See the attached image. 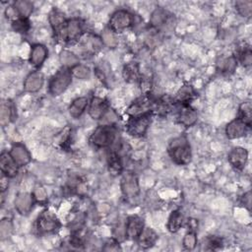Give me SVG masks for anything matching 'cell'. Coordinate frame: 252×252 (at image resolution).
<instances>
[{
	"label": "cell",
	"mask_w": 252,
	"mask_h": 252,
	"mask_svg": "<svg viewBox=\"0 0 252 252\" xmlns=\"http://www.w3.org/2000/svg\"><path fill=\"white\" fill-rule=\"evenodd\" d=\"M178 111L176 115L177 122L185 127L189 128L196 124L198 121V112L191 105H178Z\"/></svg>",
	"instance_id": "obj_16"
},
{
	"label": "cell",
	"mask_w": 252,
	"mask_h": 252,
	"mask_svg": "<svg viewBox=\"0 0 252 252\" xmlns=\"http://www.w3.org/2000/svg\"><path fill=\"white\" fill-rule=\"evenodd\" d=\"M154 100L155 98H153L151 94H142L131 102L126 109V113L129 117H134L148 112H153Z\"/></svg>",
	"instance_id": "obj_10"
},
{
	"label": "cell",
	"mask_w": 252,
	"mask_h": 252,
	"mask_svg": "<svg viewBox=\"0 0 252 252\" xmlns=\"http://www.w3.org/2000/svg\"><path fill=\"white\" fill-rule=\"evenodd\" d=\"M123 78L126 82L128 83H134V82H139L141 78V73H140V68L137 62H129L127 63L122 71Z\"/></svg>",
	"instance_id": "obj_30"
},
{
	"label": "cell",
	"mask_w": 252,
	"mask_h": 252,
	"mask_svg": "<svg viewBox=\"0 0 252 252\" xmlns=\"http://www.w3.org/2000/svg\"><path fill=\"white\" fill-rule=\"evenodd\" d=\"M120 189L124 198L127 200L135 199L140 194L139 178L134 171L124 170L121 173Z\"/></svg>",
	"instance_id": "obj_8"
},
{
	"label": "cell",
	"mask_w": 252,
	"mask_h": 252,
	"mask_svg": "<svg viewBox=\"0 0 252 252\" xmlns=\"http://www.w3.org/2000/svg\"><path fill=\"white\" fill-rule=\"evenodd\" d=\"M36 201L34 199V196L32 193L29 192H21L19 193L15 198V209L21 216H28L32 210L33 209V206L35 205Z\"/></svg>",
	"instance_id": "obj_14"
},
{
	"label": "cell",
	"mask_w": 252,
	"mask_h": 252,
	"mask_svg": "<svg viewBox=\"0 0 252 252\" xmlns=\"http://www.w3.org/2000/svg\"><path fill=\"white\" fill-rule=\"evenodd\" d=\"M182 245L186 250H194L197 246V230L188 229L182 239Z\"/></svg>",
	"instance_id": "obj_38"
},
{
	"label": "cell",
	"mask_w": 252,
	"mask_h": 252,
	"mask_svg": "<svg viewBox=\"0 0 252 252\" xmlns=\"http://www.w3.org/2000/svg\"><path fill=\"white\" fill-rule=\"evenodd\" d=\"M183 222H184V217L181 211L178 209L173 210L167 219L166 228L169 232L175 233L182 227Z\"/></svg>",
	"instance_id": "obj_29"
},
{
	"label": "cell",
	"mask_w": 252,
	"mask_h": 252,
	"mask_svg": "<svg viewBox=\"0 0 252 252\" xmlns=\"http://www.w3.org/2000/svg\"><path fill=\"white\" fill-rule=\"evenodd\" d=\"M19 18L29 19L33 11V3L29 0H17L12 4Z\"/></svg>",
	"instance_id": "obj_32"
},
{
	"label": "cell",
	"mask_w": 252,
	"mask_h": 252,
	"mask_svg": "<svg viewBox=\"0 0 252 252\" xmlns=\"http://www.w3.org/2000/svg\"><path fill=\"white\" fill-rule=\"evenodd\" d=\"M44 84V76L43 74L38 71H32L31 72L26 78L23 83V89L26 93H37L41 88L43 87Z\"/></svg>",
	"instance_id": "obj_18"
},
{
	"label": "cell",
	"mask_w": 252,
	"mask_h": 252,
	"mask_svg": "<svg viewBox=\"0 0 252 252\" xmlns=\"http://www.w3.org/2000/svg\"><path fill=\"white\" fill-rule=\"evenodd\" d=\"M237 60L234 55L222 56L217 61V71L224 76H229L234 73L237 68Z\"/></svg>",
	"instance_id": "obj_26"
},
{
	"label": "cell",
	"mask_w": 252,
	"mask_h": 252,
	"mask_svg": "<svg viewBox=\"0 0 252 252\" xmlns=\"http://www.w3.org/2000/svg\"><path fill=\"white\" fill-rule=\"evenodd\" d=\"M102 249L105 251H118L121 250V247L119 241H117L115 238H112L104 244V247Z\"/></svg>",
	"instance_id": "obj_44"
},
{
	"label": "cell",
	"mask_w": 252,
	"mask_h": 252,
	"mask_svg": "<svg viewBox=\"0 0 252 252\" xmlns=\"http://www.w3.org/2000/svg\"><path fill=\"white\" fill-rule=\"evenodd\" d=\"M234 57L236 58L237 63H240L245 68H249L252 64V50L250 45L244 44L239 47Z\"/></svg>",
	"instance_id": "obj_31"
},
{
	"label": "cell",
	"mask_w": 252,
	"mask_h": 252,
	"mask_svg": "<svg viewBox=\"0 0 252 252\" xmlns=\"http://www.w3.org/2000/svg\"><path fill=\"white\" fill-rule=\"evenodd\" d=\"M158 239V233L153 228L145 226L136 241L138 242V245L141 248L149 249L155 246Z\"/></svg>",
	"instance_id": "obj_27"
},
{
	"label": "cell",
	"mask_w": 252,
	"mask_h": 252,
	"mask_svg": "<svg viewBox=\"0 0 252 252\" xmlns=\"http://www.w3.org/2000/svg\"><path fill=\"white\" fill-rule=\"evenodd\" d=\"M9 177L6 176L5 174L1 173V178H0V188H1V192L2 194L8 189L9 186Z\"/></svg>",
	"instance_id": "obj_46"
},
{
	"label": "cell",
	"mask_w": 252,
	"mask_h": 252,
	"mask_svg": "<svg viewBox=\"0 0 252 252\" xmlns=\"http://www.w3.org/2000/svg\"><path fill=\"white\" fill-rule=\"evenodd\" d=\"M14 230L13 221L9 218H4L0 221V239L5 240L11 236Z\"/></svg>",
	"instance_id": "obj_39"
},
{
	"label": "cell",
	"mask_w": 252,
	"mask_h": 252,
	"mask_svg": "<svg viewBox=\"0 0 252 252\" xmlns=\"http://www.w3.org/2000/svg\"><path fill=\"white\" fill-rule=\"evenodd\" d=\"M109 109V102L106 98L100 96H93L89 102L87 110L92 119L100 120L105 116Z\"/></svg>",
	"instance_id": "obj_11"
},
{
	"label": "cell",
	"mask_w": 252,
	"mask_h": 252,
	"mask_svg": "<svg viewBox=\"0 0 252 252\" xmlns=\"http://www.w3.org/2000/svg\"><path fill=\"white\" fill-rule=\"evenodd\" d=\"M63 135H60L59 139V145L62 149H67L70 146V140H71V130L70 128H66L63 130Z\"/></svg>",
	"instance_id": "obj_42"
},
{
	"label": "cell",
	"mask_w": 252,
	"mask_h": 252,
	"mask_svg": "<svg viewBox=\"0 0 252 252\" xmlns=\"http://www.w3.org/2000/svg\"><path fill=\"white\" fill-rule=\"evenodd\" d=\"M153 117V112H148L139 116L129 117L125 125L126 132L134 138H141L145 136L152 124Z\"/></svg>",
	"instance_id": "obj_4"
},
{
	"label": "cell",
	"mask_w": 252,
	"mask_h": 252,
	"mask_svg": "<svg viewBox=\"0 0 252 252\" xmlns=\"http://www.w3.org/2000/svg\"><path fill=\"white\" fill-rule=\"evenodd\" d=\"M251 127H249L247 124H245L242 120L235 117L233 120L228 122L225 126L224 133L226 138L233 140L245 137L250 130Z\"/></svg>",
	"instance_id": "obj_15"
},
{
	"label": "cell",
	"mask_w": 252,
	"mask_h": 252,
	"mask_svg": "<svg viewBox=\"0 0 252 252\" xmlns=\"http://www.w3.org/2000/svg\"><path fill=\"white\" fill-rule=\"evenodd\" d=\"M125 238L130 240H137L145 227L143 218L137 215L129 216L125 220Z\"/></svg>",
	"instance_id": "obj_12"
},
{
	"label": "cell",
	"mask_w": 252,
	"mask_h": 252,
	"mask_svg": "<svg viewBox=\"0 0 252 252\" xmlns=\"http://www.w3.org/2000/svg\"><path fill=\"white\" fill-rule=\"evenodd\" d=\"M150 26L157 32H165L173 28L172 15L161 7H157L151 14Z\"/></svg>",
	"instance_id": "obj_9"
},
{
	"label": "cell",
	"mask_w": 252,
	"mask_h": 252,
	"mask_svg": "<svg viewBox=\"0 0 252 252\" xmlns=\"http://www.w3.org/2000/svg\"><path fill=\"white\" fill-rule=\"evenodd\" d=\"M11 26L14 32L21 34H27L32 27L30 19L27 18H18L12 22Z\"/></svg>",
	"instance_id": "obj_36"
},
{
	"label": "cell",
	"mask_w": 252,
	"mask_h": 252,
	"mask_svg": "<svg viewBox=\"0 0 252 252\" xmlns=\"http://www.w3.org/2000/svg\"><path fill=\"white\" fill-rule=\"evenodd\" d=\"M17 117L16 106L11 99H3L0 105V124L4 127Z\"/></svg>",
	"instance_id": "obj_25"
},
{
	"label": "cell",
	"mask_w": 252,
	"mask_h": 252,
	"mask_svg": "<svg viewBox=\"0 0 252 252\" xmlns=\"http://www.w3.org/2000/svg\"><path fill=\"white\" fill-rule=\"evenodd\" d=\"M73 75L67 67L59 68L56 73L50 78L48 83V92L52 96L61 95L71 85Z\"/></svg>",
	"instance_id": "obj_3"
},
{
	"label": "cell",
	"mask_w": 252,
	"mask_h": 252,
	"mask_svg": "<svg viewBox=\"0 0 252 252\" xmlns=\"http://www.w3.org/2000/svg\"><path fill=\"white\" fill-rule=\"evenodd\" d=\"M227 160L235 170L242 171L248 161V151L242 147H234L229 151Z\"/></svg>",
	"instance_id": "obj_13"
},
{
	"label": "cell",
	"mask_w": 252,
	"mask_h": 252,
	"mask_svg": "<svg viewBox=\"0 0 252 252\" xmlns=\"http://www.w3.org/2000/svg\"><path fill=\"white\" fill-rule=\"evenodd\" d=\"M167 154L177 165H187L192 160V150L188 138L179 135L172 138L167 145Z\"/></svg>",
	"instance_id": "obj_1"
},
{
	"label": "cell",
	"mask_w": 252,
	"mask_h": 252,
	"mask_svg": "<svg viewBox=\"0 0 252 252\" xmlns=\"http://www.w3.org/2000/svg\"><path fill=\"white\" fill-rule=\"evenodd\" d=\"M71 73L73 75V77L80 79V80H89L91 78L92 75V71L91 69L84 64H77L76 66H74L73 68L70 69Z\"/></svg>",
	"instance_id": "obj_37"
},
{
	"label": "cell",
	"mask_w": 252,
	"mask_h": 252,
	"mask_svg": "<svg viewBox=\"0 0 252 252\" xmlns=\"http://www.w3.org/2000/svg\"><path fill=\"white\" fill-rule=\"evenodd\" d=\"M134 23L135 18L131 12L126 9H118L111 14L107 28L117 34L130 29Z\"/></svg>",
	"instance_id": "obj_5"
},
{
	"label": "cell",
	"mask_w": 252,
	"mask_h": 252,
	"mask_svg": "<svg viewBox=\"0 0 252 252\" xmlns=\"http://www.w3.org/2000/svg\"><path fill=\"white\" fill-rule=\"evenodd\" d=\"M9 153L20 167L28 165L32 160V155L23 143L13 144Z\"/></svg>",
	"instance_id": "obj_17"
},
{
	"label": "cell",
	"mask_w": 252,
	"mask_h": 252,
	"mask_svg": "<svg viewBox=\"0 0 252 252\" xmlns=\"http://www.w3.org/2000/svg\"><path fill=\"white\" fill-rule=\"evenodd\" d=\"M204 245H206V250H220L223 245V239L220 236L210 235L204 240Z\"/></svg>",
	"instance_id": "obj_41"
},
{
	"label": "cell",
	"mask_w": 252,
	"mask_h": 252,
	"mask_svg": "<svg viewBox=\"0 0 252 252\" xmlns=\"http://www.w3.org/2000/svg\"><path fill=\"white\" fill-rule=\"evenodd\" d=\"M0 168L1 173L5 174L9 178H14L19 173L20 166L13 159L9 152L3 151L0 155Z\"/></svg>",
	"instance_id": "obj_20"
},
{
	"label": "cell",
	"mask_w": 252,
	"mask_h": 252,
	"mask_svg": "<svg viewBox=\"0 0 252 252\" xmlns=\"http://www.w3.org/2000/svg\"><path fill=\"white\" fill-rule=\"evenodd\" d=\"M61 226L56 215L49 210L42 211L35 221V229L38 234H50L56 232Z\"/></svg>",
	"instance_id": "obj_7"
},
{
	"label": "cell",
	"mask_w": 252,
	"mask_h": 252,
	"mask_svg": "<svg viewBox=\"0 0 252 252\" xmlns=\"http://www.w3.org/2000/svg\"><path fill=\"white\" fill-rule=\"evenodd\" d=\"M67 20L68 19H66L64 13L61 12L60 10H58L57 8H53L49 12L48 22L53 31L55 38H57L59 36V34L61 33V32L63 31V29L67 23Z\"/></svg>",
	"instance_id": "obj_21"
},
{
	"label": "cell",
	"mask_w": 252,
	"mask_h": 252,
	"mask_svg": "<svg viewBox=\"0 0 252 252\" xmlns=\"http://www.w3.org/2000/svg\"><path fill=\"white\" fill-rule=\"evenodd\" d=\"M59 60L63 67H67L69 69L73 68L77 64H79V57L70 50H62L59 55Z\"/></svg>",
	"instance_id": "obj_34"
},
{
	"label": "cell",
	"mask_w": 252,
	"mask_h": 252,
	"mask_svg": "<svg viewBox=\"0 0 252 252\" xmlns=\"http://www.w3.org/2000/svg\"><path fill=\"white\" fill-rule=\"evenodd\" d=\"M34 199L36 201V203H44L47 200V194L46 191L43 187L38 186L35 188V190L32 192Z\"/></svg>",
	"instance_id": "obj_43"
},
{
	"label": "cell",
	"mask_w": 252,
	"mask_h": 252,
	"mask_svg": "<svg viewBox=\"0 0 252 252\" xmlns=\"http://www.w3.org/2000/svg\"><path fill=\"white\" fill-rule=\"evenodd\" d=\"M84 33H85V23L79 18H72L67 20V23L63 31L61 32V33L56 39L62 42L73 43L81 39Z\"/></svg>",
	"instance_id": "obj_6"
},
{
	"label": "cell",
	"mask_w": 252,
	"mask_h": 252,
	"mask_svg": "<svg viewBox=\"0 0 252 252\" xmlns=\"http://www.w3.org/2000/svg\"><path fill=\"white\" fill-rule=\"evenodd\" d=\"M234 7L238 15L243 18L249 19L252 15V1L251 0H238L235 1Z\"/></svg>",
	"instance_id": "obj_35"
},
{
	"label": "cell",
	"mask_w": 252,
	"mask_h": 252,
	"mask_svg": "<svg viewBox=\"0 0 252 252\" xmlns=\"http://www.w3.org/2000/svg\"><path fill=\"white\" fill-rule=\"evenodd\" d=\"M106 160H107V168L110 174L113 176L121 175V173L124 171L123 157L115 149L109 150Z\"/></svg>",
	"instance_id": "obj_23"
},
{
	"label": "cell",
	"mask_w": 252,
	"mask_h": 252,
	"mask_svg": "<svg viewBox=\"0 0 252 252\" xmlns=\"http://www.w3.org/2000/svg\"><path fill=\"white\" fill-rule=\"evenodd\" d=\"M237 118L242 120L249 127L252 125V104L249 100L242 102L238 107Z\"/></svg>",
	"instance_id": "obj_33"
},
{
	"label": "cell",
	"mask_w": 252,
	"mask_h": 252,
	"mask_svg": "<svg viewBox=\"0 0 252 252\" xmlns=\"http://www.w3.org/2000/svg\"><path fill=\"white\" fill-rule=\"evenodd\" d=\"M117 127L115 124L104 123L97 126L90 136V143L96 149L110 148L117 139Z\"/></svg>",
	"instance_id": "obj_2"
},
{
	"label": "cell",
	"mask_w": 252,
	"mask_h": 252,
	"mask_svg": "<svg viewBox=\"0 0 252 252\" xmlns=\"http://www.w3.org/2000/svg\"><path fill=\"white\" fill-rule=\"evenodd\" d=\"M197 97V93L192 85L185 84L176 92L173 100L176 105H191V102Z\"/></svg>",
	"instance_id": "obj_19"
},
{
	"label": "cell",
	"mask_w": 252,
	"mask_h": 252,
	"mask_svg": "<svg viewBox=\"0 0 252 252\" xmlns=\"http://www.w3.org/2000/svg\"><path fill=\"white\" fill-rule=\"evenodd\" d=\"M89 102L90 100L87 96L76 97L74 100H72V102L68 107L70 116L73 117L74 119L80 118L83 115V113L86 111V109H88Z\"/></svg>",
	"instance_id": "obj_28"
},
{
	"label": "cell",
	"mask_w": 252,
	"mask_h": 252,
	"mask_svg": "<svg viewBox=\"0 0 252 252\" xmlns=\"http://www.w3.org/2000/svg\"><path fill=\"white\" fill-rule=\"evenodd\" d=\"M48 56V49L41 43H34L32 45L29 61L34 68H39Z\"/></svg>",
	"instance_id": "obj_24"
},
{
	"label": "cell",
	"mask_w": 252,
	"mask_h": 252,
	"mask_svg": "<svg viewBox=\"0 0 252 252\" xmlns=\"http://www.w3.org/2000/svg\"><path fill=\"white\" fill-rule=\"evenodd\" d=\"M240 201H241V204H242L248 211H250V208H251V192H250V191L245 192V193L242 195Z\"/></svg>",
	"instance_id": "obj_45"
},
{
	"label": "cell",
	"mask_w": 252,
	"mask_h": 252,
	"mask_svg": "<svg viewBox=\"0 0 252 252\" xmlns=\"http://www.w3.org/2000/svg\"><path fill=\"white\" fill-rule=\"evenodd\" d=\"M101 41L104 45L108 46L109 48H114L118 44V39L116 37V33L110 31L108 28L104 29L101 33Z\"/></svg>",
	"instance_id": "obj_40"
},
{
	"label": "cell",
	"mask_w": 252,
	"mask_h": 252,
	"mask_svg": "<svg viewBox=\"0 0 252 252\" xmlns=\"http://www.w3.org/2000/svg\"><path fill=\"white\" fill-rule=\"evenodd\" d=\"M175 105L176 104L172 96L168 94H163L162 96L155 98L153 113L159 116H166Z\"/></svg>",
	"instance_id": "obj_22"
}]
</instances>
